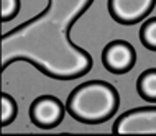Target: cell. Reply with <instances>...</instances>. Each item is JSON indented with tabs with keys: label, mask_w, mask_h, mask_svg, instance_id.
<instances>
[{
	"label": "cell",
	"mask_w": 156,
	"mask_h": 136,
	"mask_svg": "<svg viewBox=\"0 0 156 136\" xmlns=\"http://www.w3.org/2000/svg\"><path fill=\"white\" fill-rule=\"evenodd\" d=\"M0 71H2V66H0Z\"/></svg>",
	"instance_id": "cell-11"
},
{
	"label": "cell",
	"mask_w": 156,
	"mask_h": 136,
	"mask_svg": "<svg viewBox=\"0 0 156 136\" xmlns=\"http://www.w3.org/2000/svg\"><path fill=\"white\" fill-rule=\"evenodd\" d=\"M20 12V0H0V22H10Z\"/></svg>",
	"instance_id": "cell-9"
},
{
	"label": "cell",
	"mask_w": 156,
	"mask_h": 136,
	"mask_svg": "<svg viewBox=\"0 0 156 136\" xmlns=\"http://www.w3.org/2000/svg\"><path fill=\"white\" fill-rule=\"evenodd\" d=\"M136 92L145 102L156 103V67H150L138 75Z\"/></svg>",
	"instance_id": "cell-6"
},
{
	"label": "cell",
	"mask_w": 156,
	"mask_h": 136,
	"mask_svg": "<svg viewBox=\"0 0 156 136\" xmlns=\"http://www.w3.org/2000/svg\"><path fill=\"white\" fill-rule=\"evenodd\" d=\"M102 64L110 74H126L136 64V51L128 41L113 40L102 49Z\"/></svg>",
	"instance_id": "cell-2"
},
{
	"label": "cell",
	"mask_w": 156,
	"mask_h": 136,
	"mask_svg": "<svg viewBox=\"0 0 156 136\" xmlns=\"http://www.w3.org/2000/svg\"><path fill=\"white\" fill-rule=\"evenodd\" d=\"M16 115H18L16 100L12 95L2 92V89H0V123H2V126L12 125L15 121Z\"/></svg>",
	"instance_id": "cell-7"
},
{
	"label": "cell",
	"mask_w": 156,
	"mask_h": 136,
	"mask_svg": "<svg viewBox=\"0 0 156 136\" xmlns=\"http://www.w3.org/2000/svg\"><path fill=\"white\" fill-rule=\"evenodd\" d=\"M2 128H3V126H2V123H0V133H2Z\"/></svg>",
	"instance_id": "cell-10"
},
{
	"label": "cell",
	"mask_w": 156,
	"mask_h": 136,
	"mask_svg": "<svg viewBox=\"0 0 156 136\" xmlns=\"http://www.w3.org/2000/svg\"><path fill=\"white\" fill-rule=\"evenodd\" d=\"M156 5V0H108L107 8L112 20L125 26L145 22Z\"/></svg>",
	"instance_id": "cell-4"
},
{
	"label": "cell",
	"mask_w": 156,
	"mask_h": 136,
	"mask_svg": "<svg viewBox=\"0 0 156 136\" xmlns=\"http://www.w3.org/2000/svg\"><path fill=\"white\" fill-rule=\"evenodd\" d=\"M140 41L146 49L156 53V16L145 20L140 28Z\"/></svg>",
	"instance_id": "cell-8"
},
{
	"label": "cell",
	"mask_w": 156,
	"mask_h": 136,
	"mask_svg": "<svg viewBox=\"0 0 156 136\" xmlns=\"http://www.w3.org/2000/svg\"><path fill=\"white\" fill-rule=\"evenodd\" d=\"M64 107L76 121L100 125L119 112L120 93L105 80H89L73 89Z\"/></svg>",
	"instance_id": "cell-1"
},
{
	"label": "cell",
	"mask_w": 156,
	"mask_h": 136,
	"mask_svg": "<svg viewBox=\"0 0 156 136\" xmlns=\"http://www.w3.org/2000/svg\"><path fill=\"white\" fill-rule=\"evenodd\" d=\"M115 134L156 133V107L133 108L120 115L112 126Z\"/></svg>",
	"instance_id": "cell-5"
},
{
	"label": "cell",
	"mask_w": 156,
	"mask_h": 136,
	"mask_svg": "<svg viewBox=\"0 0 156 136\" xmlns=\"http://www.w3.org/2000/svg\"><path fill=\"white\" fill-rule=\"evenodd\" d=\"M66 113L64 103L54 95H40L30 107V120L41 130L56 128Z\"/></svg>",
	"instance_id": "cell-3"
}]
</instances>
